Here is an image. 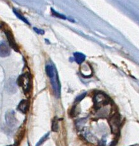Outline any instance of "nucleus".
Instances as JSON below:
<instances>
[{"instance_id":"f257e3e1","label":"nucleus","mask_w":139,"mask_h":146,"mask_svg":"<svg viewBox=\"0 0 139 146\" xmlns=\"http://www.w3.org/2000/svg\"><path fill=\"white\" fill-rule=\"evenodd\" d=\"M46 74L50 78L53 93L57 98L60 96L61 86L56 67L52 63H47L45 67Z\"/></svg>"},{"instance_id":"f03ea898","label":"nucleus","mask_w":139,"mask_h":146,"mask_svg":"<svg viewBox=\"0 0 139 146\" xmlns=\"http://www.w3.org/2000/svg\"><path fill=\"white\" fill-rule=\"evenodd\" d=\"M32 78L31 76L29 74V73H24L20 76L17 79V82L18 85L21 86L24 93L26 95L29 94V92L31 90L32 88Z\"/></svg>"},{"instance_id":"7ed1b4c3","label":"nucleus","mask_w":139,"mask_h":146,"mask_svg":"<svg viewBox=\"0 0 139 146\" xmlns=\"http://www.w3.org/2000/svg\"><path fill=\"white\" fill-rule=\"evenodd\" d=\"M2 29L6 35L7 40L8 41V43L10 44V46L15 50L16 52H19V47L17 44L16 43L15 40L14 38V36L13 35V33L12 30L10 29V28L8 27L6 24H5L4 22H3L2 24Z\"/></svg>"},{"instance_id":"20e7f679","label":"nucleus","mask_w":139,"mask_h":146,"mask_svg":"<svg viewBox=\"0 0 139 146\" xmlns=\"http://www.w3.org/2000/svg\"><path fill=\"white\" fill-rule=\"evenodd\" d=\"M111 131L113 133L118 134L121 125V120L120 116L118 114H114L109 121Z\"/></svg>"},{"instance_id":"39448f33","label":"nucleus","mask_w":139,"mask_h":146,"mask_svg":"<svg viewBox=\"0 0 139 146\" xmlns=\"http://www.w3.org/2000/svg\"><path fill=\"white\" fill-rule=\"evenodd\" d=\"M109 98L104 94H97L93 98L94 107L99 109L102 106L109 104Z\"/></svg>"},{"instance_id":"423d86ee","label":"nucleus","mask_w":139,"mask_h":146,"mask_svg":"<svg viewBox=\"0 0 139 146\" xmlns=\"http://www.w3.org/2000/svg\"><path fill=\"white\" fill-rule=\"evenodd\" d=\"M5 119H6L7 124L10 127H15L17 123V119L15 117V112L13 111L7 112L6 115H5Z\"/></svg>"},{"instance_id":"0eeeda50","label":"nucleus","mask_w":139,"mask_h":146,"mask_svg":"<svg viewBox=\"0 0 139 146\" xmlns=\"http://www.w3.org/2000/svg\"><path fill=\"white\" fill-rule=\"evenodd\" d=\"M11 50L10 46L6 41L0 42V57H7L10 55Z\"/></svg>"},{"instance_id":"6e6552de","label":"nucleus","mask_w":139,"mask_h":146,"mask_svg":"<svg viewBox=\"0 0 139 146\" xmlns=\"http://www.w3.org/2000/svg\"><path fill=\"white\" fill-rule=\"evenodd\" d=\"M29 108V102L28 100H22L21 101V102L19 104L17 109L20 111L21 113L26 114L28 111Z\"/></svg>"},{"instance_id":"1a4fd4ad","label":"nucleus","mask_w":139,"mask_h":146,"mask_svg":"<svg viewBox=\"0 0 139 146\" xmlns=\"http://www.w3.org/2000/svg\"><path fill=\"white\" fill-rule=\"evenodd\" d=\"M25 134V128L24 127H22L20 129H19V131L17 132V134L16 136V139H15V144L18 146L20 144L21 140L23 139V137L24 136Z\"/></svg>"},{"instance_id":"9d476101","label":"nucleus","mask_w":139,"mask_h":146,"mask_svg":"<svg viewBox=\"0 0 139 146\" xmlns=\"http://www.w3.org/2000/svg\"><path fill=\"white\" fill-rule=\"evenodd\" d=\"M74 60L77 64H82L84 60H85L86 56L82 53L80 52H76L74 53Z\"/></svg>"},{"instance_id":"9b49d317","label":"nucleus","mask_w":139,"mask_h":146,"mask_svg":"<svg viewBox=\"0 0 139 146\" xmlns=\"http://www.w3.org/2000/svg\"><path fill=\"white\" fill-rule=\"evenodd\" d=\"M13 13H15V15L17 17V18H19V19H21V21H22L24 22H25V23H26V24L30 25V23L29 22V21L27 20L26 18H25L23 15H21V13L19 12L17 10H16V9H15V8H13Z\"/></svg>"},{"instance_id":"f8f14e48","label":"nucleus","mask_w":139,"mask_h":146,"mask_svg":"<svg viewBox=\"0 0 139 146\" xmlns=\"http://www.w3.org/2000/svg\"><path fill=\"white\" fill-rule=\"evenodd\" d=\"M58 130H59V121H58L57 117H55L52 121V130L54 132H57Z\"/></svg>"},{"instance_id":"ddd939ff","label":"nucleus","mask_w":139,"mask_h":146,"mask_svg":"<svg viewBox=\"0 0 139 146\" xmlns=\"http://www.w3.org/2000/svg\"><path fill=\"white\" fill-rule=\"evenodd\" d=\"M51 11H52V15H54V16H55V17H56L60 18V19H66L65 15H62V14H61V13H60L59 12H56V11H55L54 9H53L52 8H51Z\"/></svg>"},{"instance_id":"4468645a","label":"nucleus","mask_w":139,"mask_h":146,"mask_svg":"<svg viewBox=\"0 0 139 146\" xmlns=\"http://www.w3.org/2000/svg\"><path fill=\"white\" fill-rule=\"evenodd\" d=\"M48 136H49V133L46 134L44 136H43V137H42V138H41V139L40 140V141H39V142L37 143V144H36V146H40L41 144H43V143L44 141H45V140H46L47 139H48Z\"/></svg>"},{"instance_id":"2eb2a0df","label":"nucleus","mask_w":139,"mask_h":146,"mask_svg":"<svg viewBox=\"0 0 139 146\" xmlns=\"http://www.w3.org/2000/svg\"><path fill=\"white\" fill-rule=\"evenodd\" d=\"M85 95H86V93L82 94H81L80 95H79V96L77 97L76 98V102H79V101H81L82 99H83V98L85 97Z\"/></svg>"},{"instance_id":"dca6fc26","label":"nucleus","mask_w":139,"mask_h":146,"mask_svg":"<svg viewBox=\"0 0 139 146\" xmlns=\"http://www.w3.org/2000/svg\"><path fill=\"white\" fill-rule=\"evenodd\" d=\"M34 31L38 34H40V35H44V31L42 29H38L36 27H34Z\"/></svg>"},{"instance_id":"f3484780","label":"nucleus","mask_w":139,"mask_h":146,"mask_svg":"<svg viewBox=\"0 0 139 146\" xmlns=\"http://www.w3.org/2000/svg\"><path fill=\"white\" fill-rule=\"evenodd\" d=\"M8 146H17V145L14 144H13V145H8Z\"/></svg>"},{"instance_id":"a211bd4d","label":"nucleus","mask_w":139,"mask_h":146,"mask_svg":"<svg viewBox=\"0 0 139 146\" xmlns=\"http://www.w3.org/2000/svg\"><path fill=\"white\" fill-rule=\"evenodd\" d=\"M132 146H139V145H132Z\"/></svg>"}]
</instances>
